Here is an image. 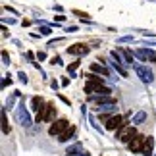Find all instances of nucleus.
Instances as JSON below:
<instances>
[{
    "mask_svg": "<svg viewBox=\"0 0 156 156\" xmlns=\"http://www.w3.org/2000/svg\"><path fill=\"white\" fill-rule=\"evenodd\" d=\"M16 118H17V122L21 123V127H31L33 119H31V114H29V110L25 108V102H23V100L16 108Z\"/></svg>",
    "mask_w": 156,
    "mask_h": 156,
    "instance_id": "nucleus-1",
    "label": "nucleus"
},
{
    "mask_svg": "<svg viewBox=\"0 0 156 156\" xmlns=\"http://www.w3.org/2000/svg\"><path fill=\"white\" fill-rule=\"evenodd\" d=\"M135 135H137V131H135V127H131V125H122V127L116 131V139L122 141V143H127V145L133 141Z\"/></svg>",
    "mask_w": 156,
    "mask_h": 156,
    "instance_id": "nucleus-2",
    "label": "nucleus"
},
{
    "mask_svg": "<svg viewBox=\"0 0 156 156\" xmlns=\"http://www.w3.org/2000/svg\"><path fill=\"white\" fill-rule=\"evenodd\" d=\"M133 68H135V73L139 75V79L143 83H152L154 81V73H152L151 68H147V66H143V64H135Z\"/></svg>",
    "mask_w": 156,
    "mask_h": 156,
    "instance_id": "nucleus-3",
    "label": "nucleus"
},
{
    "mask_svg": "<svg viewBox=\"0 0 156 156\" xmlns=\"http://www.w3.org/2000/svg\"><path fill=\"white\" fill-rule=\"evenodd\" d=\"M69 127V123H68V119H56L52 125H50V129H48V133L52 137H58L60 133H64L66 129Z\"/></svg>",
    "mask_w": 156,
    "mask_h": 156,
    "instance_id": "nucleus-4",
    "label": "nucleus"
},
{
    "mask_svg": "<svg viewBox=\"0 0 156 156\" xmlns=\"http://www.w3.org/2000/svg\"><path fill=\"white\" fill-rule=\"evenodd\" d=\"M122 125H125V119L119 116V114H114V116L106 122V129L108 131H118Z\"/></svg>",
    "mask_w": 156,
    "mask_h": 156,
    "instance_id": "nucleus-5",
    "label": "nucleus"
},
{
    "mask_svg": "<svg viewBox=\"0 0 156 156\" xmlns=\"http://www.w3.org/2000/svg\"><path fill=\"white\" fill-rule=\"evenodd\" d=\"M135 56L137 58H141L143 62H156V52L151 50V48H139V50H135Z\"/></svg>",
    "mask_w": 156,
    "mask_h": 156,
    "instance_id": "nucleus-6",
    "label": "nucleus"
},
{
    "mask_svg": "<svg viewBox=\"0 0 156 156\" xmlns=\"http://www.w3.org/2000/svg\"><path fill=\"white\" fill-rule=\"evenodd\" d=\"M54 116H56V108H54L52 104H46L44 112L41 114V116H37V122H52Z\"/></svg>",
    "mask_w": 156,
    "mask_h": 156,
    "instance_id": "nucleus-7",
    "label": "nucleus"
},
{
    "mask_svg": "<svg viewBox=\"0 0 156 156\" xmlns=\"http://www.w3.org/2000/svg\"><path fill=\"white\" fill-rule=\"evenodd\" d=\"M145 141H147V137H143V135H135V137H133V141L129 143L131 152H141V151H143V147H145Z\"/></svg>",
    "mask_w": 156,
    "mask_h": 156,
    "instance_id": "nucleus-8",
    "label": "nucleus"
},
{
    "mask_svg": "<svg viewBox=\"0 0 156 156\" xmlns=\"http://www.w3.org/2000/svg\"><path fill=\"white\" fill-rule=\"evenodd\" d=\"M66 154H68V156H87V152L83 151L81 143H73V145H69L68 148H66Z\"/></svg>",
    "mask_w": 156,
    "mask_h": 156,
    "instance_id": "nucleus-9",
    "label": "nucleus"
},
{
    "mask_svg": "<svg viewBox=\"0 0 156 156\" xmlns=\"http://www.w3.org/2000/svg\"><path fill=\"white\" fill-rule=\"evenodd\" d=\"M89 46L87 44H73L68 48V54H73V56H85V54H89Z\"/></svg>",
    "mask_w": 156,
    "mask_h": 156,
    "instance_id": "nucleus-10",
    "label": "nucleus"
},
{
    "mask_svg": "<svg viewBox=\"0 0 156 156\" xmlns=\"http://www.w3.org/2000/svg\"><path fill=\"white\" fill-rule=\"evenodd\" d=\"M31 110L37 112V116H41V114L44 112V102H43V98H41V97H33L31 98Z\"/></svg>",
    "mask_w": 156,
    "mask_h": 156,
    "instance_id": "nucleus-11",
    "label": "nucleus"
},
{
    "mask_svg": "<svg viewBox=\"0 0 156 156\" xmlns=\"http://www.w3.org/2000/svg\"><path fill=\"white\" fill-rule=\"evenodd\" d=\"M91 100L97 102L98 106L100 104H116V98H112L110 94H104V97H102V94H97V97H91Z\"/></svg>",
    "mask_w": 156,
    "mask_h": 156,
    "instance_id": "nucleus-12",
    "label": "nucleus"
},
{
    "mask_svg": "<svg viewBox=\"0 0 156 156\" xmlns=\"http://www.w3.org/2000/svg\"><path fill=\"white\" fill-rule=\"evenodd\" d=\"M152 148H154V137H147L145 147H143L141 154H143V156H152Z\"/></svg>",
    "mask_w": 156,
    "mask_h": 156,
    "instance_id": "nucleus-13",
    "label": "nucleus"
},
{
    "mask_svg": "<svg viewBox=\"0 0 156 156\" xmlns=\"http://www.w3.org/2000/svg\"><path fill=\"white\" fill-rule=\"evenodd\" d=\"M91 71H94V73H100L102 77H110V71H108L102 64H97V62L91 64Z\"/></svg>",
    "mask_w": 156,
    "mask_h": 156,
    "instance_id": "nucleus-14",
    "label": "nucleus"
},
{
    "mask_svg": "<svg viewBox=\"0 0 156 156\" xmlns=\"http://www.w3.org/2000/svg\"><path fill=\"white\" fill-rule=\"evenodd\" d=\"M102 85H104V83H100V81H89L85 85V93H97Z\"/></svg>",
    "mask_w": 156,
    "mask_h": 156,
    "instance_id": "nucleus-15",
    "label": "nucleus"
},
{
    "mask_svg": "<svg viewBox=\"0 0 156 156\" xmlns=\"http://www.w3.org/2000/svg\"><path fill=\"white\" fill-rule=\"evenodd\" d=\"M6 110H8V108H2V133L4 135H8L10 131H12V127H10V123H8V118H6Z\"/></svg>",
    "mask_w": 156,
    "mask_h": 156,
    "instance_id": "nucleus-16",
    "label": "nucleus"
},
{
    "mask_svg": "<svg viewBox=\"0 0 156 156\" xmlns=\"http://www.w3.org/2000/svg\"><path fill=\"white\" fill-rule=\"evenodd\" d=\"M110 64H112V68L116 69V71H118V73L122 75V77H127V75H129V73H127V69H125V66H123V64L116 62V60H114V62H110Z\"/></svg>",
    "mask_w": 156,
    "mask_h": 156,
    "instance_id": "nucleus-17",
    "label": "nucleus"
},
{
    "mask_svg": "<svg viewBox=\"0 0 156 156\" xmlns=\"http://www.w3.org/2000/svg\"><path fill=\"white\" fill-rule=\"evenodd\" d=\"M73 133H75V129H73V127H68V129L64 131V133H60V135H58V141H60V143H68V141H69V137L73 135Z\"/></svg>",
    "mask_w": 156,
    "mask_h": 156,
    "instance_id": "nucleus-18",
    "label": "nucleus"
},
{
    "mask_svg": "<svg viewBox=\"0 0 156 156\" xmlns=\"http://www.w3.org/2000/svg\"><path fill=\"white\" fill-rule=\"evenodd\" d=\"M98 114H104V112H110V114H116V104H100L97 108Z\"/></svg>",
    "mask_w": 156,
    "mask_h": 156,
    "instance_id": "nucleus-19",
    "label": "nucleus"
},
{
    "mask_svg": "<svg viewBox=\"0 0 156 156\" xmlns=\"http://www.w3.org/2000/svg\"><path fill=\"white\" fill-rule=\"evenodd\" d=\"M147 119V112H137L135 116H133V119H131V123L133 125H139V123H143Z\"/></svg>",
    "mask_w": 156,
    "mask_h": 156,
    "instance_id": "nucleus-20",
    "label": "nucleus"
},
{
    "mask_svg": "<svg viewBox=\"0 0 156 156\" xmlns=\"http://www.w3.org/2000/svg\"><path fill=\"white\" fill-rule=\"evenodd\" d=\"M119 52L123 54L125 66H131V64H133V54H131V50H127V48H119Z\"/></svg>",
    "mask_w": 156,
    "mask_h": 156,
    "instance_id": "nucleus-21",
    "label": "nucleus"
},
{
    "mask_svg": "<svg viewBox=\"0 0 156 156\" xmlns=\"http://www.w3.org/2000/svg\"><path fill=\"white\" fill-rule=\"evenodd\" d=\"M85 77H87L89 81H100V83H104V77H100V75H97V73H94V71H91V73H87Z\"/></svg>",
    "mask_w": 156,
    "mask_h": 156,
    "instance_id": "nucleus-22",
    "label": "nucleus"
},
{
    "mask_svg": "<svg viewBox=\"0 0 156 156\" xmlns=\"http://www.w3.org/2000/svg\"><path fill=\"white\" fill-rule=\"evenodd\" d=\"M77 66H79V62H73V64H69V66H68V71H69L71 75H73V71L77 69Z\"/></svg>",
    "mask_w": 156,
    "mask_h": 156,
    "instance_id": "nucleus-23",
    "label": "nucleus"
},
{
    "mask_svg": "<svg viewBox=\"0 0 156 156\" xmlns=\"http://www.w3.org/2000/svg\"><path fill=\"white\" fill-rule=\"evenodd\" d=\"M2 64H6V66L10 64V56H8V52H6V50H2Z\"/></svg>",
    "mask_w": 156,
    "mask_h": 156,
    "instance_id": "nucleus-24",
    "label": "nucleus"
},
{
    "mask_svg": "<svg viewBox=\"0 0 156 156\" xmlns=\"http://www.w3.org/2000/svg\"><path fill=\"white\" fill-rule=\"evenodd\" d=\"M97 93H98V94H102V97H104V94H110L112 91H110V89H108V87H100Z\"/></svg>",
    "mask_w": 156,
    "mask_h": 156,
    "instance_id": "nucleus-25",
    "label": "nucleus"
},
{
    "mask_svg": "<svg viewBox=\"0 0 156 156\" xmlns=\"http://www.w3.org/2000/svg\"><path fill=\"white\" fill-rule=\"evenodd\" d=\"M17 79H20V81L23 83V85H25V83H27V75L23 73V71H20V73H17Z\"/></svg>",
    "mask_w": 156,
    "mask_h": 156,
    "instance_id": "nucleus-26",
    "label": "nucleus"
},
{
    "mask_svg": "<svg viewBox=\"0 0 156 156\" xmlns=\"http://www.w3.org/2000/svg\"><path fill=\"white\" fill-rule=\"evenodd\" d=\"M16 97H17V94H14V97H10V98H8V102H6V108H8V110H10L12 106H14V100H16Z\"/></svg>",
    "mask_w": 156,
    "mask_h": 156,
    "instance_id": "nucleus-27",
    "label": "nucleus"
},
{
    "mask_svg": "<svg viewBox=\"0 0 156 156\" xmlns=\"http://www.w3.org/2000/svg\"><path fill=\"white\" fill-rule=\"evenodd\" d=\"M119 43H133V37H131V35H125V37L119 39Z\"/></svg>",
    "mask_w": 156,
    "mask_h": 156,
    "instance_id": "nucleus-28",
    "label": "nucleus"
},
{
    "mask_svg": "<svg viewBox=\"0 0 156 156\" xmlns=\"http://www.w3.org/2000/svg\"><path fill=\"white\" fill-rule=\"evenodd\" d=\"M39 31L43 33V35H50V33H52V29H50V27H41Z\"/></svg>",
    "mask_w": 156,
    "mask_h": 156,
    "instance_id": "nucleus-29",
    "label": "nucleus"
},
{
    "mask_svg": "<svg viewBox=\"0 0 156 156\" xmlns=\"http://www.w3.org/2000/svg\"><path fill=\"white\" fill-rule=\"evenodd\" d=\"M12 83V79H10V75H6L4 79H2V87H6V85H10Z\"/></svg>",
    "mask_w": 156,
    "mask_h": 156,
    "instance_id": "nucleus-30",
    "label": "nucleus"
},
{
    "mask_svg": "<svg viewBox=\"0 0 156 156\" xmlns=\"http://www.w3.org/2000/svg\"><path fill=\"white\" fill-rule=\"evenodd\" d=\"M66 31H68V33H75V31H77V27H75V25H71V27L66 29Z\"/></svg>",
    "mask_w": 156,
    "mask_h": 156,
    "instance_id": "nucleus-31",
    "label": "nucleus"
},
{
    "mask_svg": "<svg viewBox=\"0 0 156 156\" xmlns=\"http://www.w3.org/2000/svg\"><path fill=\"white\" fill-rule=\"evenodd\" d=\"M50 64H58V66H60V64H62V60L56 56V58H52V62H50Z\"/></svg>",
    "mask_w": 156,
    "mask_h": 156,
    "instance_id": "nucleus-32",
    "label": "nucleus"
},
{
    "mask_svg": "<svg viewBox=\"0 0 156 156\" xmlns=\"http://www.w3.org/2000/svg\"><path fill=\"white\" fill-rule=\"evenodd\" d=\"M54 20H56V21H64L66 16H54Z\"/></svg>",
    "mask_w": 156,
    "mask_h": 156,
    "instance_id": "nucleus-33",
    "label": "nucleus"
},
{
    "mask_svg": "<svg viewBox=\"0 0 156 156\" xmlns=\"http://www.w3.org/2000/svg\"><path fill=\"white\" fill-rule=\"evenodd\" d=\"M2 37H10V33H8V29L2 27Z\"/></svg>",
    "mask_w": 156,
    "mask_h": 156,
    "instance_id": "nucleus-34",
    "label": "nucleus"
},
{
    "mask_svg": "<svg viewBox=\"0 0 156 156\" xmlns=\"http://www.w3.org/2000/svg\"><path fill=\"white\" fill-rule=\"evenodd\" d=\"M25 58H27V60H31V62H33V58H35V56H33V52H27V54H25Z\"/></svg>",
    "mask_w": 156,
    "mask_h": 156,
    "instance_id": "nucleus-35",
    "label": "nucleus"
},
{
    "mask_svg": "<svg viewBox=\"0 0 156 156\" xmlns=\"http://www.w3.org/2000/svg\"><path fill=\"white\" fill-rule=\"evenodd\" d=\"M37 58H39V60H44V58H46V54H44V52H39V54H37Z\"/></svg>",
    "mask_w": 156,
    "mask_h": 156,
    "instance_id": "nucleus-36",
    "label": "nucleus"
},
{
    "mask_svg": "<svg viewBox=\"0 0 156 156\" xmlns=\"http://www.w3.org/2000/svg\"><path fill=\"white\" fill-rule=\"evenodd\" d=\"M50 87L54 89V91H56V89H58V81H52V83H50Z\"/></svg>",
    "mask_w": 156,
    "mask_h": 156,
    "instance_id": "nucleus-37",
    "label": "nucleus"
}]
</instances>
